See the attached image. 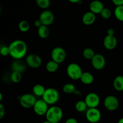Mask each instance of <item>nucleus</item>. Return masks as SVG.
Listing matches in <instances>:
<instances>
[{
  "label": "nucleus",
  "instance_id": "nucleus-1",
  "mask_svg": "<svg viewBox=\"0 0 123 123\" xmlns=\"http://www.w3.org/2000/svg\"><path fill=\"white\" fill-rule=\"evenodd\" d=\"M10 55L14 60H22L27 52V45L22 40H16L10 44Z\"/></svg>",
  "mask_w": 123,
  "mask_h": 123
},
{
  "label": "nucleus",
  "instance_id": "nucleus-2",
  "mask_svg": "<svg viewBox=\"0 0 123 123\" xmlns=\"http://www.w3.org/2000/svg\"><path fill=\"white\" fill-rule=\"evenodd\" d=\"M47 121L51 123H59L63 117V112L57 106L50 107L45 115Z\"/></svg>",
  "mask_w": 123,
  "mask_h": 123
},
{
  "label": "nucleus",
  "instance_id": "nucleus-3",
  "mask_svg": "<svg viewBox=\"0 0 123 123\" xmlns=\"http://www.w3.org/2000/svg\"><path fill=\"white\" fill-rule=\"evenodd\" d=\"M60 98V94L58 90L54 88L46 89L42 99L45 101L48 105H55L57 103Z\"/></svg>",
  "mask_w": 123,
  "mask_h": 123
},
{
  "label": "nucleus",
  "instance_id": "nucleus-4",
  "mask_svg": "<svg viewBox=\"0 0 123 123\" xmlns=\"http://www.w3.org/2000/svg\"><path fill=\"white\" fill-rule=\"evenodd\" d=\"M83 72L81 67L76 63H71L67 67V74L73 80L80 79Z\"/></svg>",
  "mask_w": 123,
  "mask_h": 123
},
{
  "label": "nucleus",
  "instance_id": "nucleus-5",
  "mask_svg": "<svg viewBox=\"0 0 123 123\" xmlns=\"http://www.w3.org/2000/svg\"><path fill=\"white\" fill-rule=\"evenodd\" d=\"M66 56H67V54H66V50L62 47H55L51 52L52 60L55 61L59 64L65 61Z\"/></svg>",
  "mask_w": 123,
  "mask_h": 123
},
{
  "label": "nucleus",
  "instance_id": "nucleus-6",
  "mask_svg": "<svg viewBox=\"0 0 123 123\" xmlns=\"http://www.w3.org/2000/svg\"><path fill=\"white\" fill-rule=\"evenodd\" d=\"M36 101L37 99L36 96L32 94H24L19 97V102L20 105L23 108L26 109L33 108Z\"/></svg>",
  "mask_w": 123,
  "mask_h": 123
},
{
  "label": "nucleus",
  "instance_id": "nucleus-7",
  "mask_svg": "<svg viewBox=\"0 0 123 123\" xmlns=\"http://www.w3.org/2000/svg\"><path fill=\"white\" fill-rule=\"evenodd\" d=\"M85 117L90 123H97L102 118V113L97 108H88L86 111Z\"/></svg>",
  "mask_w": 123,
  "mask_h": 123
},
{
  "label": "nucleus",
  "instance_id": "nucleus-8",
  "mask_svg": "<svg viewBox=\"0 0 123 123\" xmlns=\"http://www.w3.org/2000/svg\"><path fill=\"white\" fill-rule=\"evenodd\" d=\"M103 105L109 111H115L119 107L118 99L113 95H109L105 98Z\"/></svg>",
  "mask_w": 123,
  "mask_h": 123
},
{
  "label": "nucleus",
  "instance_id": "nucleus-9",
  "mask_svg": "<svg viewBox=\"0 0 123 123\" xmlns=\"http://www.w3.org/2000/svg\"><path fill=\"white\" fill-rule=\"evenodd\" d=\"M48 105H49L43 99L37 100L33 107L34 111L38 116L46 115L49 108Z\"/></svg>",
  "mask_w": 123,
  "mask_h": 123
},
{
  "label": "nucleus",
  "instance_id": "nucleus-10",
  "mask_svg": "<svg viewBox=\"0 0 123 123\" xmlns=\"http://www.w3.org/2000/svg\"><path fill=\"white\" fill-rule=\"evenodd\" d=\"M84 101L88 108H96L100 104V97L95 92H90L85 97Z\"/></svg>",
  "mask_w": 123,
  "mask_h": 123
},
{
  "label": "nucleus",
  "instance_id": "nucleus-11",
  "mask_svg": "<svg viewBox=\"0 0 123 123\" xmlns=\"http://www.w3.org/2000/svg\"><path fill=\"white\" fill-rule=\"evenodd\" d=\"M38 19L40 20L42 25L48 26L53 24L55 19V16L51 11L44 10L40 13Z\"/></svg>",
  "mask_w": 123,
  "mask_h": 123
},
{
  "label": "nucleus",
  "instance_id": "nucleus-12",
  "mask_svg": "<svg viewBox=\"0 0 123 123\" xmlns=\"http://www.w3.org/2000/svg\"><path fill=\"white\" fill-rule=\"evenodd\" d=\"M25 62L28 66L32 68H39L42 64L40 56L36 54H30L25 59Z\"/></svg>",
  "mask_w": 123,
  "mask_h": 123
},
{
  "label": "nucleus",
  "instance_id": "nucleus-13",
  "mask_svg": "<svg viewBox=\"0 0 123 123\" xmlns=\"http://www.w3.org/2000/svg\"><path fill=\"white\" fill-rule=\"evenodd\" d=\"M91 61L93 68L97 70L103 69L105 67L106 59L102 54H96Z\"/></svg>",
  "mask_w": 123,
  "mask_h": 123
},
{
  "label": "nucleus",
  "instance_id": "nucleus-14",
  "mask_svg": "<svg viewBox=\"0 0 123 123\" xmlns=\"http://www.w3.org/2000/svg\"><path fill=\"white\" fill-rule=\"evenodd\" d=\"M117 45V39L115 36L107 35L103 39V46L105 49L111 50L115 49Z\"/></svg>",
  "mask_w": 123,
  "mask_h": 123
},
{
  "label": "nucleus",
  "instance_id": "nucleus-15",
  "mask_svg": "<svg viewBox=\"0 0 123 123\" xmlns=\"http://www.w3.org/2000/svg\"><path fill=\"white\" fill-rule=\"evenodd\" d=\"M90 12H92L95 14H100L101 12L104 9V5L103 2L99 0H94L91 1L89 6Z\"/></svg>",
  "mask_w": 123,
  "mask_h": 123
},
{
  "label": "nucleus",
  "instance_id": "nucleus-16",
  "mask_svg": "<svg viewBox=\"0 0 123 123\" xmlns=\"http://www.w3.org/2000/svg\"><path fill=\"white\" fill-rule=\"evenodd\" d=\"M26 62H24L21 60H14L12 64V69L13 72H18L22 73L26 68Z\"/></svg>",
  "mask_w": 123,
  "mask_h": 123
},
{
  "label": "nucleus",
  "instance_id": "nucleus-17",
  "mask_svg": "<svg viewBox=\"0 0 123 123\" xmlns=\"http://www.w3.org/2000/svg\"><path fill=\"white\" fill-rule=\"evenodd\" d=\"M82 20V22L84 25H87V26L91 25L96 21V14L92 13V12L89 11V12H87L85 13H84Z\"/></svg>",
  "mask_w": 123,
  "mask_h": 123
},
{
  "label": "nucleus",
  "instance_id": "nucleus-18",
  "mask_svg": "<svg viewBox=\"0 0 123 123\" xmlns=\"http://www.w3.org/2000/svg\"><path fill=\"white\" fill-rule=\"evenodd\" d=\"M80 80L82 83H83L85 85H90L94 82V78L93 75L90 72H83L81 77L80 78Z\"/></svg>",
  "mask_w": 123,
  "mask_h": 123
},
{
  "label": "nucleus",
  "instance_id": "nucleus-19",
  "mask_svg": "<svg viewBox=\"0 0 123 123\" xmlns=\"http://www.w3.org/2000/svg\"><path fill=\"white\" fill-rule=\"evenodd\" d=\"M113 86L117 91H123V76H117L113 81Z\"/></svg>",
  "mask_w": 123,
  "mask_h": 123
},
{
  "label": "nucleus",
  "instance_id": "nucleus-20",
  "mask_svg": "<svg viewBox=\"0 0 123 123\" xmlns=\"http://www.w3.org/2000/svg\"><path fill=\"white\" fill-rule=\"evenodd\" d=\"M46 91V88L41 84H36L32 88L33 94L37 97H43Z\"/></svg>",
  "mask_w": 123,
  "mask_h": 123
},
{
  "label": "nucleus",
  "instance_id": "nucleus-21",
  "mask_svg": "<svg viewBox=\"0 0 123 123\" xmlns=\"http://www.w3.org/2000/svg\"><path fill=\"white\" fill-rule=\"evenodd\" d=\"M37 34L41 38L45 39L49 37L50 31H49V28L47 26L42 25L40 27L37 29Z\"/></svg>",
  "mask_w": 123,
  "mask_h": 123
},
{
  "label": "nucleus",
  "instance_id": "nucleus-22",
  "mask_svg": "<svg viewBox=\"0 0 123 123\" xmlns=\"http://www.w3.org/2000/svg\"><path fill=\"white\" fill-rule=\"evenodd\" d=\"M46 69L49 73H55L57 71L59 67V64L53 60L48 61L46 64Z\"/></svg>",
  "mask_w": 123,
  "mask_h": 123
},
{
  "label": "nucleus",
  "instance_id": "nucleus-23",
  "mask_svg": "<svg viewBox=\"0 0 123 123\" xmlns=\"http://www.w3.org/2000/svg\"><path fill=\"white\" fill-rule=\"evenodd\" d=\"M75 109L79 112H84L88 109L86 103L84 100H79L75 104Z\"/></svg>",
  "mask_w": 123,
  "mask_h": 123
},
{
  "label": "nucleus",
  "instance_id": "nucleus-24",
  "mask_svg": "<svg viewBox=\"0 0 123 123\" xmlns=\"http://www.w3.org/2000/svg\"><path fill=\"white\" fill-rule=\"evenodd\" d=\"M76 90V89L74 85H73V84H70V83L65 84L62 86V91H63V92H65L66 94H74Z\"/></svg>",
  "mask_w": 123,
  "mask_h": 123
},
{
  "label": "nucleus",
  "instance_id": "nucleus-25",
  "mask_svg": "<svg viewBox=\"0 0 123 123\" xmlns=\"http://www.w3.org/2000/svg\"><path fill=\"white\" fill-rule=\"evenodd\" d=\"M94 51L92 49L90 48H86L83 51V56L85 59L88 60H91L95 56Z\"/></svg>",
  "mask_w": 123,
  "mask_h": 123
},
{
  "label": "nucleus",
  "instance_id": "nucleus-26",
  "mask_svg": "<svg viewBox=\"0 0 123 123\" xmlns=\"http://www.w3.org/2000/svg\"><path fill=\"white\" fill-rule=\"evenodd\" d=\"M114 15L117 20L123 22V6L115 7L114 10Z\"/></svg>",
  "mask_w": 123,
  "mask_h": 123
},
{
  "label": "nucleus",
  "instance_id": "nucleus-27",
  "mask_svg": "<svg viewBox=\"0 0 123 123\" xmlns=\"http://www.w3.org/2000/svg\"><path fill=\"white\" fill-rule=\"evenodd\" d=\"M11 81L13 83H19L22 79V73L18 72H13L10 76Z\"/></svg>",
  "mask_w": 123,
  "mask_h": 123
},
{
  "label": "nucleus",
  "instance_id": "nucleus-28",
  "mask_svg": "<svg viewBox=\"0 0 123 123\" xmlns=\"http://www.w3.org/2000/svg\"><path fill=\"white\" fill-rule=\"evenodd\" d=\"M36 2L38 7L44 10L49 8L50 5V0H36Z\"/></svg>",
  "mask_w": 123,
  "mask_h": 123
},
{
  "label": "nucleus",
  "instance_id": "nucleus-29",
  "mask_svg": "<svg viewBox=\"0 0 123 123\" xmlns=\"http://www.w3.org/2000/svg\"><path fill=\"white\" fill-rule=\"evenodd\" d=\"M18 27L21 32H26L30 30V25L28 22H27L26 20H22L19 22Z\"/></svg>",
  "mask_w": 123,
  "mask_h": 123
},
{
  "label": "nucleus",
  "instance_id": "nucleus-30",
  "mask_svg": "<svg viewBox=\"0 0 123 123\" xmlns=\"http://www.w3.org/2000/svg\"><path fill=\"white\" fill-rule=\"evenodd\" d=\"M100 15L103 19H108L111 17L112 12L111 10L108 8H105L100 13Z\"/></svg>",
  "mask_w": 123,
  "mask_h": 123
},
{
  "label": "nucleus",
  "instance_id": "nucleus-31",
  "mask_svg": "<svg viewBox=\"0 0 123 123\" xmlns=\"http://www.w3.org/2000/svg\"><path fill=\"white\" fill-rule=\"evenodd\" d=\"M0 54L2 56H7L10 55L9 46H1L0 48Z\"/></svg>",
  "mask_w": 123,
  "mask_h": 123
},
{
  "label": "nucleus",
  "instance_id": "nucleus-32",
  "mask_svg": "<svg viewBox=\"0 0 123 123\" xmlns=\"http://www.w3.org/2000/svg\"><path fill=\"white\" fill-rule=\"evenodd\" d=\"M6 114V109L3 105L0 103V119H2Z\"/></svg>",
  "mask_w": 123,
  "mask_h": 123
},
{
  "label": "nucleus",
  "instance_id": "nucleus-33",
  "mask_svg": "<svg viewBox=\"0 0 123 123\" xmlns=\"http://www.w3.org/2000/svg\"><path fill=\"white\" fill-rule=\"evenodd\" d=\"M112 2L116 7L123 6V0H112Z\"/></svg>",
  "mask_w": 123,
  "mask_h": 123
},
{
  "label": "nucleus",
  "instance_id": "nucleus-34",
  "mask_svg": "<svg viewBox=\"0 0 123 123\" xmlns=\"http://www.w3.org/2000/svg\"><path fill=\"white\" fill-rule=\"evenodd\" d=\"M65 123H78L77 120L74 118H69L66 121Z\"/></svg>",
  "mask_w": 123,
  "mask_h": 123
},
{
  "label": "nucleus",
  "instance_id": "nucleus-35",
  "mask_svg": "<svg viewBox=\"0 0 123 123\" xmlns=\"http://www.w3.org/2000/svg\"><path fill=\"white\" fill-rule=\"evenodd\" d=\"M34 24L35 26H36V27H37V28H38L39 27H40L42 25H42V22H41L40 20L39 19H36V20L34 21Z\"/></svg>",
  "mask_w": 123,
  "mask_h": 123
},
{
  "label": "nucleus",
  "instance_id": "nucleus-36",
  "mask_svg": "<svg viewBox=\"0 0 123 123\" xmlns=\"http://www.w3.org/2000/svg\"><path fill=\"white\" fill-rule=\"evenodd\" d=\"M107 34L109 36H114V34H115V30L113 28H109L107 31Z\"/></svg>",
  "mask_w": 123,
  "mask_h": 123
},
{
  "label": "nucleus",
  "instance_id": "nucleus-37",
  "mask_svg": "<svg viewBox=\"0 0 123 123\" xmlns=\"http://www.w3.org/2000/svg\"><path fill=\"white\" fill-rule=\"evenodd\" d=\"M74 94L76 96H78V97H79V96H80L82 95V92H81V91H80V90H76L75 91V92H74Z\"/></svg>",
  "mask_w": 123,
  "mask_h": 123
},
{
  "label": "nucleus",
  "instance_id": "nucleus-38",
  "mask_svg": "<svg viewBox=\"0 0 123 123\" xmlns=\"http://www.w3.org/2000/svg\"><path fill=\"white\" fill-rule=\"evenodd\" d=\"M69 2H70L71 3H73V4H77L79 3L81 1V0H68Z\"/></svg>",
  "mask_w": 123,
  "mask_h": 123
},
{
  "label": "nucleus",
  "instance_id": "nucleus-39",
  "mask_svg": "<svg viewBox=\"0 0 123 123\" xmlns=\"http://www.w3.org/2000/svg\"><path fill=\"white\" fill-rule=\"evenodd\" d=\"M117 123H123V117L121 118H120V120H118V121Z\"/></svg>",
  "mask_w": 123,
  "mask_h": 123
},
{
  "label": "nucleus",
  "instance_id": "nucleus-40",
  "mask_svg": "<svg viewBox=\"0 0 123 123\" xmlns=\"http://www.w3.org/2000/svg\"><path fill=\"white\" fill-rule=\"evenodd\" d=\"M2 93H0V101H2Z\"/></svg>",
  "mask_w": 123,
  "mask_h": 123
},
{
  "label": "nucleus",
  "instance_id": "nucleus-41",
  "mask_svg": "<svg viewBox=\"0 0 123 123\" xmlns=\"http://www.w3.org/2000/svg\"><path fill=\"white\" fill-rule=\"evenodd\" d=\"M50 123L49 122V121H43V123Z\"/></svg>",
  "mask_w": 123,
  "mask_h": 123
}]
</instances>
